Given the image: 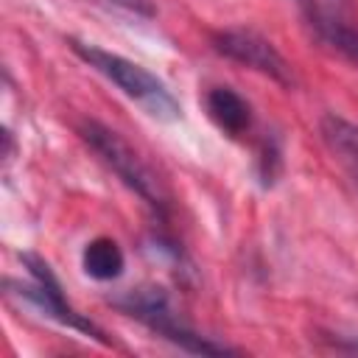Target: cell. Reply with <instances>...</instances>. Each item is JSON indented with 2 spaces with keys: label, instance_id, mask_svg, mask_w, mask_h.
<instances>
[{
  "label": "cell",
  "instance_id": "cell-1",
  "mask_svg": "<svg viewBox=\"0 0 358 358\" xmlns=\"http://www.w3.org/2000/svg\"><path fill=\"white\" fill-rule=\"evenodd\" d=\"M73 50L90 67H95L103 78H109L126 98L140 103L151 117H157V120H179L182 117V106L173 98V92L154 73L140 67L137 62H131L120 53H109L98 45H87V42H73Z\"/></svg>",
  "mask_w": 358,
  "mask_h": 358
},
{
  "label": "cell",
  "instance_id": "cell-2",
  "mask_svg": "<svg viewBox=\"0 0 358 358\" xmlns=\"http://www.w3.org/2000/svg\"><path fill=\"white\" fill-rule=\"evenodd\" d=\"M78 134L129 190H134L157 213L168 210V193H165L159 176L143 162V157L115 129H109V126H103L98 120H81L78 123Z\"/></svg>",
  "mask_w": 358,
  "mask_h": 358
},
{
  "label": "cell",
  "instance_id": "cell-3",
  "mask_svg": "<svg viewBox=\"0 0 358 358\" xmlns=\"http://www.w3.org/2000/svg\"><path fill=\"white\" fill-rule=\"evenodd\" d=\"M115 305L140 319L145 327H151L154 333H159L162 338L173 341L176 347L187 350V352H199V355H224V352H235L224 344H215L204 336H199L196 330H190L171 308V299L162 288L157 285H145V288H137V291H126L120 299H115Z\"/></svg>",
  "mask_w": 358,
  "mask_h": 358
},
{
  "label": "cell",
  "instance_id": "cell-4",
  "mask_svg": "<svg viewBox=\"0 0 358 358\" xmlns=\"http://www.w3.org/2000/svg\"><path fill=\"white\" fill-rule=\"evenodd\" d=\"M22 263L28 266V271H31L34 282H8V285H14V288H17V291H14L17 296L28 299L36 310H42V316L56 319L59 324L73 327V330H78V333H84V336H90V338H95V341L106 344L103 330H101L98 324H92L90 319H84L81 313H76V310L64 302L62 288H59L56 277L50 274L48 263H42V260H39V257H34V255H22Z\"/></svg>",
  "mask_w": 358,
  "mask_h": 358
},
{
  "label": "cell",
  "instance_id": "cell-5",
  "mask_svg": "<svg viewBox=\"0 0 358 358\" xmlns=\"http://www.w3.org/2000/svg\"><path fill=\"white\" fill-rule=\"evenodd\" d=\"M213 48L221 56H227V59H232L249 70H257V73H263L280 84L294 81L291 64L282 59V53L266 36H260L255 31H243V28L218 31V34H213Z\"/></svg>",
  "mask_w": 358,
  "mask_h": 358
},
{
  "label": "cell",
  "instance_id": "cell-6",
  "mask_svg": "<svg viewBox=\"0 0 358 358\" xmlns=\"http://www.w3.org/2000/svg\"><path fill=\"white\" fill-rule=\"evenodd\" d=\"M207 103V115L213 117V123L227 131L229 137H241L243 131H249L252 126V109L249 103L229 87H213L204 98Z\"/></svg>",
  "mask_w": 358,
  "mask_h": 358
},
{
  "label": "cell",
  "instance_id": "cell-7",
  "mask_svg": "<svg viewBox=\"0 0 358 358\" xmlns=\"http://www.w3.org/2000/svg\"><path fill=\"white\" fill-rule=\"evenodd\" d=\"M310 25L316 28V34L324 45H330L347 62H352L358 67V28L341 14V8L310 11Z\"/></svg>",
  "mask_w": 358,
  "mask_h": 358
},
{
  "label": "cell",
  "instance_id": "cell-8",
  "mask_svg": "<svg viewBox=\"0 0 358 358\" xmlns=\"http://www.w3.org/2000/svg\"><path fill=\"white\" fill-rule=\"evenodd\" d=\"M81 266L84 271L92 277V280H115L123 274V266H126V257H123V249L117 246V241L101 235V238H92L84 252H81Z\"/></svg>",
  "mask_w": 358,
  "mask_h": 358
},
{
  "label": "cell",
  "instance_id": "cell-9",
  "mask_svg": "<svg viewBox=\"0 0 358 358\" xmlns=\"http://www.w3.org/2000/svg\"><path fill=\"white\" fill-rule=\"evenodd\" d=\"M322 137L330 145L333 154H338L352 173H358V126L338 117V115H324L322 117Z\"/></svg>",
  "mask_w": 358,
  "mask_h": 358
},
{
  "label": "cell",
  "instance_id": "cell-10",
  "mask_svg": "<svg viewBox=\"0 0 358 358\" xmlns=\"http://www.w3.org/2000/svg\"><path fill=\"white\" fill-rule=\"evenodd\" d=\"M341 350H350V352H358V341H352V344H338Z\"/></svg>",
  "mask_w": 358,
  "mask_h": 358
},
{
  "label": "cell",
  "instance_id": "cell-11",
  "mask_svg": "<svg viewBox=\"0 0 358 358\" xmlns=\"http://www.w3.org/2000/svg\"><path fill=\"white\" fill-rule=\"evenodd\" d=\"M302 3H308V0H302Z\"/></svg>",
  "mask_w": 358,
  "mask_h": 358
}]
</instances>
